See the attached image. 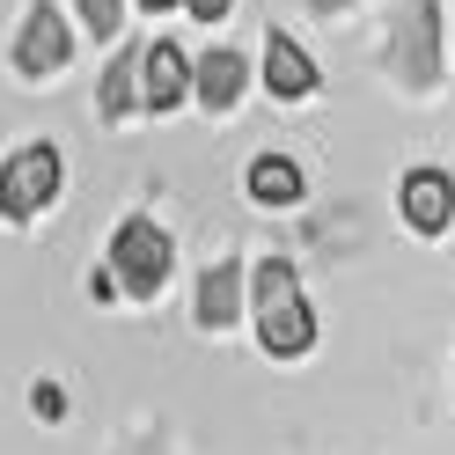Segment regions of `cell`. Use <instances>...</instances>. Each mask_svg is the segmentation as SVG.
I'll list each match as a JSON object with an SVG mask.
<instances>
[{
	"label": "cell",
	"instance_id": "obj_2",
	"mask_svg": "<svg viewBox=\"0 0 455 455\" xmlns=\"http://www.w3.org/2000/svg\"><path fill=\"white\" fill-rule=\"evenodd\" d=\"M389 74L404 89H434L441 81V8L434 0H404L389 30Z\"/></svg>",
	"mask_w": 455,
	"mask_h": 455
},
{
	"label": "cell",
	"instance_id": "obj_9",
	"mask_svg": "<svg viewBox=\"0 0 455 455\" xmlns=\"http://www.w3.org/2000/svg\"><path fill=\"white\" fill-rule=\"evenodd\" d=\"M191 96L206 103V110H228L243 96V52H228V44H213L206 60L191 67Z\"/></svg>",
	"mask_w": 455,
	"mask_h": 455
},
{
	"label": "cell",
	"instance_id": "obj_13",
	"mask_svg": "<svg viewBox=\"0 0 455 455\" xmlns=\"http://www.w3.org/2000/svg\"><path fill=\"white\" fill-rule=\"evenodd\" d=\"M74 8H81V22H89L96 37H110V30H118V15H125V0H74Z\"/></svg>",
	"mask_w": 455,
	"mask_h": 455
},
{
	"label": "cell",
	"instance_id": "obj_15",
	"mask_svg": "<svg viewBox=\"0 0 455 455\" xmlns=\"http://www.w3.org/2000/svg\"><path fill=\"white\" fill-rule=\"evenodd\" d=\"M308 8H316V15H331V8H353V0H308Z\"/></svg>",
	"mask_w": 455,
	"mask_h": 455
},
{
	"label": "cell",
	"instance_id": "obj_6",
	"mask_svg": "<svg viewBox=\"0 0 455 455\" xmlns=\"http://www.w3.org/2000/svg\"><path fill=\"white\" fill-rule=\"evenodd\" d=\"M265 89L279 103H301V96H316V60L287 37V30H272L265 37Z\"/></svg>",
	"mask_w": 455,
	"mask_h": 455
},
{
	"label": "cell",
	"instance_id": "obj_11",
	"mask_svg": "<svg viewBox=\"0 0 455 455\" xmlns=\"http://www.w3.org/2000/svg\"><path fill=\"white\" fill-rule=\"evenodd\" d=\"M250 198H258V206H294L301 198V169L287 155H258L250 162Z\"/></svg>",
	"mask_w": 455,
	"mask_h": 455
},
{
	"label": "cell",
	"instance_id": "obj_3",
	"mask_svg": "<svg viewBox=\"0 0 455 455\" xmlns=\"http://www.w3.org/2000/svg\"><path fill=\"white\" fill-rule=\"evenodd\" d=\"M110 272H118V287L132 301H155L162 279H169V235L155 220H125L118 243H110Z\"/></svg>",
	"mask_w": 455,
	"mask_h": 455
},
{
	"label": "cell",
	"instance_id": "obj_10",
	"mask_svg": "<svg viewBox=\"0 0 455 455\" xmlns=\"http://www.w3.org/2000/svg\"><path fill=\"white\" fill-rule=\"evenodd\" d=\"M235 308H243V265H206V279H198V323L228 331Z\"/></svg>",
	"mask_w": 455,
	"mask_h": 455
},
{
	"label": "cell",
	"instance_id": "obj_7",
	"mask_svg": "<svg viewBox=\"0 0 455 455\" xmlns=\"http://www.w3.org/2000/svg\"><path fill=\"white\" fill-rule=\"evenodd\" d=\"M140 96H148V110H169L191 96V60L177 44H148V60H140Z\"/></svg>",
	"mask_w": 455,
	"mask_h": 455
},
{
	"label": "cell",
	"instance_id": "obj_14",
	"mask_svg": "<svg viewBox=\"0 0 455 455\" xmlns=\"http://www.w3.org/2000/svg\"><path fill=\"white\" fill-rule=\"evenodd\" d=\"M184 8H191V15H198V22H220V15H228V8H235V0H184Z\"/></svg>",
	"mask_w": 455,
	"mask_h": 455
},
{
	"label": "cell",
	"instance_id": "obj_12",
	"mask_svg": "<svg viewBox=\"0 0 455 455\" xmlns=\"http://www.w3.org/2000/svg\"><path fill=\"white\" fill-rule=\"evenodd\" d=\"M140 60H148V52H118V60H110L103 89H96V110H103V118H125L132 103H148V96H140Z\"/></svg>",
	"mask_w": 455,
	"mask_h": 455
},
{
	"label": "cell",
	"instance_id": "obj_8",
	"mask_svg": "<svg viewBox=\"0 0 455 455\" xmlns=\"http://www.w3.org/2000/svg\"><path fill=\"white\" fill-rule=\"evenodd\" d=\"M455 213V184L441 177V169H411L404 177V220L419 228V235H441Z\"/></svg>",
	"mask_w": 455,
	"mask_h": 455
},
{
	"label": "cell",
	"instance_id": "obj_4",
	"mask_svg": "<svg viewBox=\"0 0 455 455\" xmlns=\"http://www.w3.org/2000/svg\"><path fill=\"white\" fill-rule=\"evenodd\" d=\"M52 198H60V148H15L8 155V169H0V213L8 220H30V213H44Z\"/></svg>",
	"mask_w": 455,
	"mask_h": 455
},
{
	"label": "cell",
	"instance_id": "obj_1",
	"mask_svg": "<svg viewBox=\"0 0 455 455\" xmlns=\"http://www.w3.org/2000/svg\"><path fill=\"white\" fill-rule=\"evenodd\" d=\"M258 346L272 353V360H294V353H308L316 346V308L301 301V279H294V265H258Z\"/></svg>",
	"mask_w": 455,
	"mask_h": 455
},
{
	"label": "cell",
	"instance_id": "obj_5",
	"mask_svg": "<svg viewBox=\"0 0 455 455\" xmlns=\"http://www.w3.org/2000/svg\"><path fill=\"white\" fill-rule=\"evenodd\" d=\"M67 22H60V8L52 0H37L30 15H22V37H15V67L22 74H52V67H67Z\"/></svg>",
	"mask_w": 455,
	"mask_h": 455
},
{
	"label": "cell",
	"instance_id": "obj_16",
	"mask_svg": "<svg viewBox=\"0 0 455 455\" xmlns=\"http://www.w3.org/2000/svg\"><path fill=\"white\" fill-rule=\"evenodd\" d=\"M140 8H148V15H169V8H177V0H140Z\"/></svg>",
	"mask_w": 455,
	"mask_h": 455
}]
</instances>
